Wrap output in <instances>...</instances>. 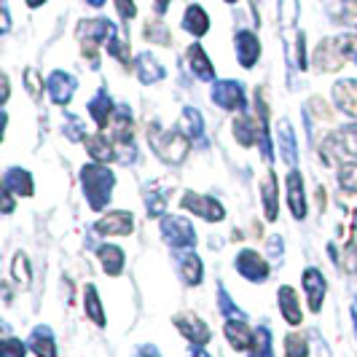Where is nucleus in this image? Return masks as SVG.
<instances>
[{
	"label": "nucleus",
	"instance_id": "f257e3e1",
	"mask_svg": "<svg viewBox=\"0 0 357 357\" xmlns=\"http://www.w3.org/2000/svg\"><path fill=\"white\" fill-rule=\"evenodd\" d=\"M148 140L151 148L156 151V156L167 164H180V161L188 156V137L180 135V132H169V129H159V126H148Z\"/></svg>",
	"mask_w": 357,
	"mask_h": 357
},
{
	"label": "nucleus",
	"instance_id": "f03ea898",
	"mask_svg": "<svg viewBox=\"0 0 357 357\" xmlns=\"http://www.w3.org/2000/svg\"><path fill=\"white\" fill-rule=\"evenodd\" d=\"M84 191H86V199H89L91 210H102L110 199V191H113V175L105 164H86L84 172Z\"/></svg>",
	"mask_w": 357,
	"mask_h": 357
},
{
	"label": "nucleus",
	"instance_id": "7ed1b4c3",
	"mask_svg": "<svg viewBox=\"0 0 357 357\" xmlns=\"http://www.w3.org/2000/svg\"><path fill=\"white\" fill-rule=\"evenodd\" d=\"M78 38L84 43V56H89L91 65H97V46L116 38V27L107 19H84L78 24Z\"/></svg>",
	"mask_w": 357,
	"mask_h": 357
},
{
	"label": "nucleus",
	"instance_id": "20e7f679",
	"mask_svg": "<svg viewBox=\"0 0 357 357\" xmlns=\"http://www.w3.org/2000/svg\"><path fill=\"white\" fill-rule=\"evenodd\" d=\"M347 59H349V56H347V49H344V36L322 40L320 46L314 49V56H312L314 68H317L320 73H336V70H341Z\"/></svg>",
	"mask_w": 357,
	"mask_h": 357
},
{
	"label": "nucleus",
	"instance_id": "39448f33",
	"mask_svg": "<svg viewBox=\"0 0 357 357\" xmlns=\"http://www.w3.org/2000/svg\"><path fill=\"white\" fill-rule=\"evenodd\" d=\"M180 204H183V210L199 215V218H204V220H210V223H220V220L226 218V210H223V204H220L218 199L202 197V194H194V191H185Z\"/></svg>",
	"mask_w": 357,
	"mask_h": 357
},
{
	"label": "nucleus",
	"instance_id": "423d86ee",
	"mask_svg": "<svg viewBox=\"0 0 357 357\" xmlns=\"http://www.w3.org/2000/svg\"><path fill=\"white\" fill-rule=\"evenodd\" d=\"M161 231H164V239L172 248H191L197 242V234L191 229V223L183 220V218H164L161 220Z\"/></svg>",
	"mask_w": 357,
	"mask_h": 357
},
{
	"label": "nucleus",
	"instance_id": "0eeeda50",
	"mask_svg": "<svg viewBox=\"0 0 357 357\" xmlns=\"http://www.w3.org/2000/svg\"><path fill=\"white\" fill-rule=\"evenodd\" d=\"M97 231L105 234V236H129V234L135 231V218L126 210H113L105 218H100Z\"/></svg>",
	"mask_w": 357,
	"mask_h": 357
},
{
	"label": "nucleus",
	"instance_id": "6e6552de",
	"mask_svg": "<svg viewBox=\"0 0 357 357\" xmlns=\"http://www.w3.org/2000/svg\"><path fill=\"white\" fill-rule=\"evenodd\" d=\"M236 268L242 277H248L252 282H264L268 277V264L264 261V255H258L255 250H242L236 255Z\"/></svg>",
	"mask_w": 357,
	"mask_h": 357
},
{
	"label": "nucleus",
	"instance_id": "1a4fd4ad",
	"mask_svg": "<svg viewBox=\"0 0 357 357\" xmlns=\"http://www.w3.org/2000/svg\"><path fill=\"white\" fill-rule=\"evenodd\" d=\"M301 285H304L306 298H309V309H312V312H320L322 301H325V290H328V282H325L322 271H317V268H306L304 277H301Z\"/></svg>",
	"mask_w": 357,
	"mask_h": 357
},
{
	"label": "nucleus",
	"instance_id": "9d476101",
	"mask_svg": "<svg viewBox=\"0 0 357 357\" xmlns=\"http://www.w3.org/2000/svg\"><path fill=\"white\" fill-rule=\"evenodd\" d=\"M287 207H290V213L296 220H304L306 218V194H304V178H301V172H290L287 175Z\"/></svg>",
	"mask_w": 357,
	"mask_h": 357
},
{
	"label": "nucleus",
	"instance_id": "9b49d317",
	"mask_svg": "<svg viewBox=\"0 0 357 357\" xmlns=\"http://www.w3.org/2000/svg\"><path fill=\"white\" fill-rule=\"evenodd\" d=\"M213 100L226 110H242L245 107V91L234 81H218L213 89Z\"/></svg>",
	"mask_w": 357,
	"mask_h": 357
},
{
	"label": "nucleus",
	"instance_id": "f8f14e48",
	"mask_svg": "<svg viewBox=\"0 0 357 357\" xmlns=\"http://www.w3.org/2000/svg\"><path fill=\"white\" fill-rule=\"evenodd\" d=\"M175 325H178V331L185 336L188 341H194V344H207L210 341V328H207V322L197 317V314H188V312H183L175 317Z\"/></svg>",
	"mask_w": 357,
	"mask_h": 357
},
{
	"label": "nucleus",
	"instance_id": "ddd939ff",
	"mask_svg": "<svg viewBox=\"0 0 357 357\" xmlns=\"http://www.w3.org/2000/svg\"><path fill=\"white\" fill-rule=\"evenodd\" d=\"M328 148H333L339 156H349V159L357 161V124H349L339 129L333 137L325 140Z\"/></svg>",
	"mask_w": 357,
	"mask_h": 357
},
{
	"label": "nucleus",
	"instance_id": "4468645a",
	"mask_svg": "<svg viewBox=\"0 0 357 357\" xmlns=\"http://www.w3.org/2000/svg\"><path fill=\"white\" fill-rule=\"evenodd\" d=\"M333 102L344 116L357 119V81H339L333 86Z\"/></svg>",
	"mask_w": 357,
	"mask_h": 357
},
{
	"label": "nucleus",
	"instance_id": "2eb2a0df",
	"mask_svg": "<svg viewBox=\"0 0 357 357\" xmlns=\"http://www.w3.org/2000/svg\"><path fill=\"white\" fill-rule=\"evenodd\" d=\"M236 56H239L242 68H252V65L258 62V56H261V43H258V38L252 36L250 30L236 33Z\"/></svg>",
	"mask_w": 357,
	"mask_h": 357
},
{
	"label": "nucleus",
	"instance_id": "dca6fc26",
	"mask_svg": "<svg viewBox=\"0 0 357 357\" xmlns=\"http://www.w3.org/2000/svg\"><path fill=\"white\" fill-rule=\"evenodd\" d=\"M277 304H280V312L290 325H301V301H298V293L290 285L280 287V296H277Z\"/></svg>",
	"mask_w": 357,
	"mask_h": 357
},
{
	"label": "nucleus",
	"instance_id": "f3484780",
	"mask_svg": "<svg viewBox=\"0 0 357 357\" xmlns=\"http://www.w3.org/2000/svg\"><path fill=\"white\" fill-rule=\"evenodd\" d=\"M226 339H229V344H231L236 352H245V349L255 347V333H252L245 322H236V320L226 322Z\"/></svg>",
	"mask_w": 357,
	"mask_h": 357
},
{
	"label": "nucleus",
	"instance_id": "a211bd4d",
	"mask_svg": "<svg viewBox=\"0 0 357 357\" xmlns=\"http://www.w3.org/2000/svg\"><path fill=\"white\" fill-rule=\"evenodd\" d=\"M49 91H52L56 105H68L73 91H75V78L68 75V73H54L52 78H49Z\"/></svg>",
	"mask_w": 357,
	"mask_h": 357
},
{
	"label": "nucleus",
	"instance_id": "6ab92c4d",
	"mask_svg": "<svg viewBox=\"0 0 357 357\" xmlns=\"http://www.w3.org/2000/svg\"><path fill=\"white\" fill-rule=\"evenodd\" d=\"M325 8L336 22L357 27V0H325Z\"/></svg>",
	"mask_w": 357,
	"mask_h": 357
},
{
	"label": "nucleus",
	"instance_id": "aec40b11",
	"mask_svg": "<svg viewBox=\"0 0 357 357\" xmlns=\"http://www.w3.org/2000/svg\"><path fill=\"white\" fill-rule=\"evenodd\" d=\"M86 151H89V156L97 164H102V161H110L116 156V148H113V140L107 137L105 132H100V135H91L86 137Z\"/></svg>",
	"mask_w": 357,
	"mask_h": 357
},
{
	"label": "nucleus",
	"instance_id": "412c9836",
	"mask_svg": "<svg viewBox=\"0 0 357 357\" xmlns=\"http://www.w3.org/2000/svg\"><path fill=\"white\" fill-rule=\"evenodd\" d=\"M183 27H185L194 38H202L207 30H210V17L204 14L202 6H188L185 14H183Z\"/></svg>",
	"mask_w": 357,
	"mask_h": 357
},
{
	"label": "nucleus",
	"instance_id": "4be33fe9",
	"mask_svg": "<svg viewBox=\"0 0 357 357\" xmlns=\"http://www.w3.org/2000/svg\"><path fill=\"white\" fill-rule=\"evenodd\" d=\"M97 258H100V264L105 268V274L110 277H119L121 274V268H124V250L121 248H116V245H102L100 250H97Z\"/></svg>",
	"mask_w": 357,
	"mask_h": 357
},
{
	"label": "nucleus",
	"instance_id": "5701e85b",
	"mask_svg": "<svg viewBox=\"0 0 357 357\" xmlns=\"http://www.w3.org/2000/svg\"><path fill=\"white\" fill-rule=\"evenodd\" d=\"M188 62H191V70L197 73L202 81H213L215 78V68L213 62H210V56L204 54V49L202 46H188Z\"/></svg>",
	"mask_w": 357,
	"mask_h": 357
},
{
	"label": "nucleus",
	"instance_id": "b1692460",
	"mask_svg": "<svg viewBox=\"0 0 357 357\" xmlns=\"http://www.w3.org/2000/svg\"><path fill=\"white\" fill-rule=\"evenodd\" d=\"M3 188L17 191L19 197H30V194H33V178H30V172L14 167V169H8V172L3 175Z\"/></svg>",
	"mask_w": 357,
	"mask_h": 357
},
{
	"label": "nucleus",
	"instance_id": "393cba45",
	"mask_svg": "<svg viewBox=\"0 0 357 357\" xmlns=\"http://www.w3.org/2000/svg\"><path fill=\"white\" fill-rule=\"evenodd\" d=\"M234 137H236V143L250 148V145L258 143V124H255L252 119H248V116L234 119Z\"/></svg>",
	"mask_w": 357,
	"mask_h": 357
},
{
	"label": "nucleus",
	"instance_id": "a878e982",
	"mask_svg": "<svg viewBox=\"0 0 357 357\" xmlns=\"http://www.w3.org/2000/svg\"><path fill=\"white\" fill-rule=\"evenodd\" d=\"M261 197H264V207H266L268 220H277V175L268 172L266 180L261 183Z\"/></svg>",
	"mask_w": 357,
	"mask_h": 357
},
{
	"label": "nucleus",
	"instance_id": "bb28decb",
	"mask_svg": "<svg viewBox=\"0 0 357 357\" xmlns=\"http://www.w3.org/2000/svg\"><path fill=\"white\" fill-rule=\"evenodd\" d=\"M84 306H86L89 320L102 328L105 325V312H102V304H100V296H97V287L94 285H86V290H84Z\"/></svg>",
	"mask_w": 357,
	"mask_h": 357
},
{
	"label": "nucleus",
	"instance_id": "cd10ccee",
	"mask_svg": "<svg viewBox=\"0 0 357 357\" xmlns=\"http://www.w3.org/2000/svg\"><path fill=\"white\" fill-rule=\"evenodd\" d=\"M137 75L143 78L145 84H151V81L164 78V68H161L151 54H140V59H137Z\"/></svg>",
	"mask_w": 357,
	"mask_h": 357
},
{
	"label": "nucleus",
	"instance_id": "c85d7f7f",
	"mask_svg": "<svg viewBox=\"0 0 357 357\" xmlns=\"http://www.w3.org/2000/svg\"><path fill=\"white\" fill-rule=\"evenodd\" d=\"M180 271H183V280H185L188 285H199V282H202V261H199L194 252H188V255L183 258Z\"/></svg>",
	"mask_w": 357,
	"mask_h": 357
},
{
	"label": "nucleus",
	"instance_id": "c756f323",
	"mask_svg": "<svg viewBox=\"0 0 357 357\" xmlns=\"http://www.w3.org/2000/svg\"><path fill=\"white\" fill-rule=\"evenodd\" d=\"M33 352L38 357H54L56 355V349H54V339L49 331H43V328H38L36 336H33Z\"/></svg>",
	"mask_w": 357,
	"mask_h": 357
},
{
	"label": "nucleus",
	"instance_id": "7c9ffc66",
	"mask_svg": "<svg viewBox=\"0 0 357 357\" xmlns=\"http://www.w3.org/2000/svg\"><path fill=\"white\" fill-rule=\"evenodd\" d=\"M285 357H309V344L298 333H287L285 336Z\"/></svg>",
	"mask_w": 357,
	"mask_h": 357
},
{
	"label": "nucleus",
	"instance_id": "2f4dec72",
	"mask_svg": "<svg viewBox=\"0 0 357 357\" xmlns=\"http://www.w3.org/2000/svg\"><path fill=\"white\" fill-rule=\"evenodd\" d=\"M11 274H14V280L22 282V285H27V282H30V261H27V255H24V252H17V255H14Z\"/></svg>",
	"mask_w": 357,
	"mask_h": 357
},
{
	"label": "nucleus",
	"instance_id": "473e14b6",
	"mask_svg": "<svg viewBox=\"0 0 357 357\" xmlns=\"http://www.w3.org/2000/svg\"><path fill=\"white\" fill-rule=\"evenodd\" d=\"M145 38H148V40H156V43H164V46L172 43L169 30H167L161 22H148V24H145Z\"/></svg>",
	"mask_w": 357,
	"mask_h": 357
},
{
	"label": "nucleus",
	"instance_id": "72a5a7b5",
	"mask_svg": "<svg viewBox=\"0 0 357 357\" xmlns=\"http://www.w3.org/2000/svg\"><path fill=\"white\" fill-rule=\"evenodd\" d=\"M339 183L344 191L357 194V164H344L339 169Z\"/></svg>",
	"mask_w": 357,
	"mask_h": 357
},
{
	"label": "nucleus",
	"instance_id": "f704fd0d",
	"mask_svg": "<svg viewBox=\"0 0 357 357\" xmlns=\"http://www.w3.org/2000/svg\"><path fill=\"white\" fill-rule=\"evenodd\" d=\"M107 52L113 54L119 62H124V65H129V43H124L121 38L116 36V38H110L107 40Z\"/></svg>",
	"mask_w": 357,
	"mask_h": 357
},
{
	"label": "nucleus",
	"instance_id": "c9c22d12",
	"mask_svg": "<svg viewBox=\"0 0 357 357\" xmlns=\"http://www.w3.org/2000/svg\"><path fill=\"white\" fill-rule=\"evenodd\" d=\"M0 352L3 357H24V344L19 339H3V347H0Z\"/></svg>",
	"mask_w": 357,
	"mask_h": 357
},
{
	"label": "nucleus",
	"instance_id": "e433bc0d",
	"mask_svg": "<svg viewBox=\"0 0 357 357\" xmlns=\"http://www.w3.org/2000/svg\"><path fill=\"white\" fill-rule=\"evenodd\" d=\"M24 75H27L24 81H27V89H30V94H33V97H40V94H43V81L38 78V73L30 68V70L24 73Z\"/></svg>",
	"mask_w": 357,
	"mask_h": 357
},
{
	"label": "nucleus",
	"instance_id": "4c0bfd02",
	"mask_svg": "<svg viewBox=\"0 0 357 357\" xmlns=\"http://www.w3.org/2000/svg\"><path fill=\"white\" fill-rule=\"evenodd\" d=\"M116 8H119V14L124 22L137 17V6H135V0H116Z\"/></svg>",
	"mask_w": 357,
	"mask_h": 357
},
{
	"label": "nucleus",
	"instance_id": "58836bf2",
	"mask_svg": "<svg viewBox=\"0 0 357 357\" xmlns=\"http://www.w3.org/2000/svg\"><path fill=\"white\" fill-rule=\"evenodd\" d=\"M344 49H347V56L357 62V36H344Z\"/></svg>",
	"mask_w": 357,
	"mask_h": 357
},
{
	"label": "nucleus",
	"instance_id": "ea45409f",
	"mask_svg": "<svg viewBox=\"0 0 357 357\" xmlns=\"http://www.w3.org/2000/svg\"><path fill=\"white\" fill-rule=\"evenodd\" d=\"M14 210V197H11V188H3V213H11Z\"/></svg>",
	"mask_w": 357,
	"mask_h": 357
},
{
	"label": "nucleus",
	"instance_id": "a19ab883",
	"mask_svg": "<svg viewBox=\"0 0 357 357\" xmlns=\"http://www.w3.org/2000/svg\"><path fill=\"white\" fill-rule=\"evenodd\" d=\"M347 245L357 252V220H355V226H352V231H349V242H347Z\"/></svg>",
	"mask_w": 357,
	"mask_h": 357
},
{
	"label": "nucleus",
	"instance_id": "79ce46f5",
	"mask_svg": "<svg viewBox=\"0 0 357 357\" xmlns=\"http://www.w3.org/2000/svg\"><path fill=\"white\" fill-rule=\"evenodd\" d=\"M167 6H169V0H156V14H164Z\"/></svg>",
	"mask_w": 357,
	"mask_h": 357
},
{
	"label": "nucleus",
	"instance_id": "37998d69",
	"mask_svg": "<svg viewBox=\"0 0 357 357\" xmlns=\"http://www.w3.org/2000/svg\"><path fill=\"white\" fill-rule=\"evenodd\" d=\"M43 3H46V0H27L30 8H38V6H43Z\"/></svg>",
	"mask_w": 357,
	"mask_h": 357
},
{
	"label": "nucleus",
	"instance_id": "c03bdc74",
	"mask_svg": "<svg viewBox=\"0 0 357 357\" xmlns=\"http://www.w3.org/2000/svg\"><path fill=\"white\" fill-rule=\"evenodd\" d=\"M86 3H89V6H94V8H100V6L105 3V0H86Z\"/></svg>",
	"mask_w": 357,
	"mask_h": 357
},
{
	"label": "nucleus",
	"instance_id": "a18cd8bd",
	"mask_svg": "<svg viewBox=\"0 0 357 357\" xmlns=\"http://www.w3.org/2000/svg\"><path fill=\"white\" fill-rule=\"evenodd\" d=\"M226 3H236V0H226Z\"/></svg>",
	"mask_w": 357,
	"mask_h": 357
},
{
	"label": "nucleus",
	"instance_id": "49530a36",
	"mask_svg": "<svg viewBox=\"0 0 357 357\" xmlns=\"http://www.w3.org/2000/svg\"><path fill=\"white\" fill-rule=\"evenodd\" d=\"M355 220H357V207H355Z\"/></svg>",
	"mask_w": 357,
	"mask_h": 357
}]
</instances>
